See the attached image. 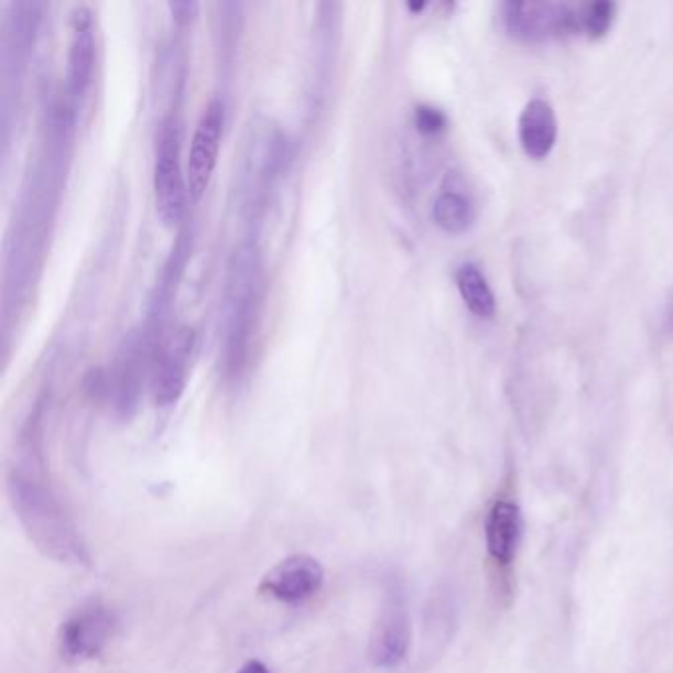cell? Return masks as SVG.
I'll return each instance as SVG.
<instances>
[{"label": "cell", "mask_w": 673, "mask_h": 673, "mask_svg": "<svg viewBox=\"0 0 673 673\" xmlns=\"http://www.w3.org/2000/svg\"><path fill=\"white\" fill-rule=\"evenodd\" d=\"M324 585V567L311 555H291L267 571L259 590L285 605H298L313 598Z\"/></svg>", "instance_id": "8"}, {"label": "cell", "mask_w": 673, "mask_h": 673, "mask_svg": "<svg viewBox=\"0 0 673 673\" xmlns=\"http://www.w3.org/2000/svg\"><path fill=\"white\" fill-rule=\"evenodd\" d=\"M433 219H435L436 226L446 234L460 236V234H466L468 229L475 226L476 209L465 194L446 191L435 199Z\"/></svg>", "instance_id": "15"}, {"label": "cell", "mask_w": 673, "mask_h": 673, "mask_svg": "<svg viewBox=\"0 0 673 673\" xmlns=\"http://www.w3.org/2000/svg\"><path fill=\"white\" fill-rule=\"evenodd\" d=\"M615 17H617L615 2L608 0L590 2L580 9V32H585L588 39H605L615 22Z\"/></svg>", "instance_id": "16"}, {"label": "cell", "mask_w": 673, "mask_h": 673, "mask_svg": "<svg viewBox=\"0 0 673 673\" xmlns=\"http://www.w3.org/2000/svg\"><path fill=\"white\" fill-rule=\"evenodd\" d=\"M7 490L12 510L32 545L64 565H89L91 555L74 518L50 478L40 417L29 419L9 463Z\"/></svg>", "instance_id": "1"}, {"label": "cell", "mask_w": 673, "mask_h": 673, "mask_svg": "<svg viewBox=\"0 0 673 673\" xmlns=\"http://www.w3.org/2000/svg\"><path fill=\"white\" fill-rule=\"evenodd\" d=\"M238 673H271V670L261 660H249L239 667Z\"/></svg>", "instance_id": "19"}, {"label": "cell", "mask_w": 673, "mask_h": 673, "mask_svg": "<svg viewBox=\"0 0 673 673\" xmlns=\"http://www.w3.org/2000/svg\"><path fill=\"white\" fill-rule=\"evenodd\" d=\"M427 7V2H409L408 9L413 10V12H421V10Z\"/></svg>", "instance_id": "20"}, {"label": "cell", "mask_w": 673, "mask_h": 673, "mask_svg": "<svg viewBox=\"0 0 673 673\" xmlns=\"http://www.w3.org/2000/svg\"><path fill=\"white\" fill-rule=\"evenodd\" d=\"M415 124H417L419 133L436 137L446 129V115L431 105H421L415 111Z\"/></svg>", "instance_id": "17"}, {"label": "cell", "mask_w": 673, "mask_h": 673, "mask_svg": "<svg viewBox=\"0 0 673 673\" xmlns=\"http://www.w3.org/2000/svg\"><path fill=\"white\" fill-rule=\"evenodd\" d=\"M224 127H226V105L221 99H211L199 115L186 162V181H188L191 199L194 202L202 199L209 188V182L214 178L221 139H224Z\"/></svg>", "instance_id": "6"}, {"label": "cell", "mask_w": 673, "mask_h": 673, "mask_svg": "<svg viewBox=\"0 0 673 673\" xmlns=\"http://www.w3.org/2000/svg\"><path fill=\"white\" fill-rule=\"evenodd\" d=\"M152 188H154V206L156 216L166 228L181 224L191 191L186 181V171L181 161V131L172 119L162 123L156 137L154 152V171H152Z\"/></svg>", "instance_id": "3"}, {"label": "cell", "mask_w": 673, "mask_h": 673, "mask_svg": "<svg viewBox=\"0 0 673 673\" xmlns=\"http://www.w3.org/2000/svg\"><path fill=\"white\" fill-rule=\"evenodd\" d=\"M520 144L531 161H543L550 156L557 143V117L545 99H531L523 107L518 123Z\"/></svg>", "instance_id": "13"}, {"label": "cell", "mask_w": 673, "mask_h": 673, "mask_svg": "<svg viewBox=\"0 0 673 673\" xmlns=\"http://www.w3.org/2000/svg\"><path fill=\"white\" fill-rule=\"evenodd\" d=\"M96 67V22L87 7H76L69 17V48H67V87L69 94L82 99L91 86Z\"/></svg>", "instance_id": "10"}, {"label": "cell", "mask_w": 673, "mask_h": 673, "mask_svg": "<svg viewBox=\"0 0 673 673\" xmlns=\"http://www.w3.org/2000/svg\"><path fill=\"white\" fill-rule=\"evenodd\" d=\"M506 30L523 42H543L580 32V10L565 2H508Z\"/></svg>", "instance_id": "4"}, {"label": "cell", "mask_w": 673, "mask_h": 673, "mask_svg": "<svg viewBox=\"0 0 673 673\" xmlns=\"http://www.w3.org/2000/svg\"><path fill=\"white\" fill-rule=\"evenodd\" d=\"M191 350L192 334L188 330H178L162 344L151 378L152 399L159 408H171L182 398L188 378L186 361Z\"/></svg>", "instance_id": "9"}, {"label": "cell", "mask_w": 673, "mask_h": 673, "mask_svg": "<svg viewBox=\"0 0 673 673\" xmlns=\"http://www.w3.org/2000/svg\"><path fill=\"white\" fill-rule=\"evenodd\" d=\"M409 615L403 590L398 583H391L381 600L380 617L371 628L370 654L371 664L376 667H395L408 655L409 648Z\"/></svg>", "instance_id": "7"}, {"label": "cell", "mask_w": 673, "mask_h": 673, "mask_svg": "<svg viewBox=\"0 0 673 673\" xmlns=\"http://www.w3.org/2000/svg\"><path fill=\"white\" fill-rule=\"evenodd\" d=\"M522 513L518 503L500 498L486 518V550L496 565L510 567L522 540Z\"/></svg>", "instance_id": "12"}, {"label": "cell", "mask_w": 673, "mask_h": 673, "mask_svg": "<svg viewBox=\"0 0 673 673\" xmlns=\"http://www.w3.org/2000/svg\"><path fill=\"white\" fill-rule=\"evenodd\" d=\"M456 286H458V293L463 296L466 308L470 313L478 318H484V321L493 318L496 296H493L492 289L488 285L480 267L475 265V263H465V265L458 267Z\"/></svg>", "instance_id": "14"}, {"label": "cell", "mask_w": 673, "mask_h": 673, "mask_svg": "<svg viewBox=\"0 0 673 673\" xmlns=\"http://www.w3.org/2000/svg\"><path fill=\"white\" fill-rule=\"evenodd\" d=\"M143 341L137 334H129L117 356L113 378L105 380V395L111 399L115 411L121 417H129L137 409L143 386Z\"/></svg>", "instance_id": "11"}, {"label": "cell", "mask_w": 673, "mask_h": 673, "mask_svg": "<svg viewBox=\"0 0 673 673\" xmlns=\"http://www.w3.org/2000/svg\"><path fill=\"white\" fill-rule=\"evenodd\" d=\"M261 293V259L253 243L239 247L231 257L224 296V368L239 378L246 368L256 330Z\"/></svg>", "instance_id": "2"}, {"label": "cell", "mask_w": 673, "mask_h": 673, "mask_svg": "<svg viewBox=\"0 0 673 673\" xmlns=\"http://www.w3.org/2000/svg\"><path fill=\"white\" fill-rule=\"evenodd\" d=\"M115 630L117 617L109 607L99 603L82 607L59 626V654L74 664L94 660L113 640Z\"/></svg>", "instance_id": "5"}, {"label": "cell", "mask_w": 673, "mask_h": 673, "mask_svg": "<svg viewBox=\"0 0 673 673\" xmlns=\"http://www.w3.org/2000/svg\"><path fill=\"white\" fill-rule=\"evenodd\" d=\"M172 12H174V19L178 22H191L198 12V4L196 2H172Z\"/></svg>", "instance_id": "18"}]
</instances>
